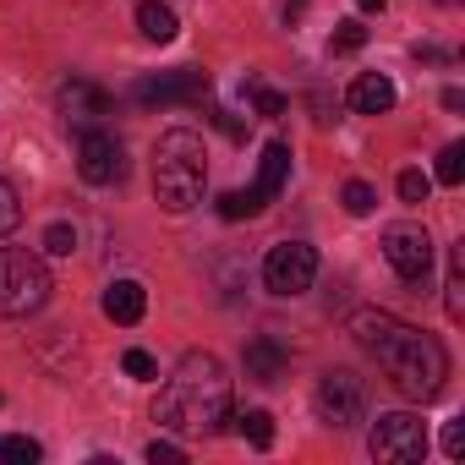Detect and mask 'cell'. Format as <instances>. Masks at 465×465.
<instances>
[{
  "label": "cell",
  "mask_w": 465,
  "mask_h": 465,
  "mask_svg": "<svg viewBox=\"0 0 465 465\" xmlns=\"http://www.w3.org/2000/svg\"><path fill=\"white\" fill-rule=\"evenodd\" d=\"M351 334H356L361 351L378 356V367L389 372V383H394L405 400H432V394L443 389L449 356H443V345H438L427 329H411V323H400V318H389V312L361 307V312H351Z\"/></svg>",
  "instance_id": "6da1fadb"
},
{
  "label": "cell",
  "mask_w": 465,
  "mask_h": 465,
  "mask_svg": "<svg viewBox=\"0 0 465 465\" xmlns=\"http://www.w3.org/2000/svg\"><path fill=\"white\" fill-rule=\"evenodd\" d=\"M153 421L170 432H219L230 421V372L213 351H186L153 400Z\"/></svg>",
  "instance_id": "7a4b0ae2"
},
{
  "label": "cell",
  "mask_w": 465,
  "mask_h": 465,
  "mask_svg": "<svg viewBox=\"0 0 465 465\" xmlns=\"http://www.w3.org/2000/svg\"><path fill=\"white\" fill-rule=\"evenodd\" d=\"M203 181H208V148H203V137L186 132V126L164 132L159 148H153V197H159V208H170V213L197 208L203 203Z\"/></svg>",
  "instance_id": "3957f363"
},
{
  "label": "cell",
  "mask_w": 465,
  "mask_h": 465,
  "mask_svg": "<svg viewBox=\"0 0 465 465\" xmlns=\"http://www.w3.org/2000/svg\"><path fill=\"white\" fill-rule=\"evenodd\" d=\"M50 269L45 258L23 252V247H0V318H28L50 302Z\"/></svg>",
  "instance_id": "277c9868"
},
{
  "label": "cell",
  "mask_w": 465,
  "mask_h": 465,
  "mask_svg": "<svg viewBox=\"0 0 465 465\" xmlns=\"http://www.w3.org/2000/svg\"><path fill=\"white\" fill-rule=\"evenodd\" d=\"M367 449H372V460H383V465H416V460L427 454V421L411 416V411H389V416L372 421Z\"/></svg>",
  "instance_id": "5b68a950"
},
{
  "label": "cell",
  "mask_w": 465,
  "mask_h": 465,
  "mask_svg": "<svg viewBox=\"0 0 465 465\" xmlns=\"http://www.w3.org/2000/svg\"><path fill=\"white\" fill-rule=\"evenodd\" d=\"M77 175L88 186H121L126 181V148L115 132L104 126H83L77 132Z\"/></svg>",
  "instance_id": "8992f818"
},
{
  "label": "cell",
  "mask_w": 465,
  "mask_h": 465,
  "mask_svg": "<svg viewBox=\"0 0 465 465\" xmlns=\"http://www.w3.org/2000/svg\"><path fill=\"white\" fill-rule=\"evenodd\" d=\"M312 280H318V252H312L307 242H280V247H269V258H263V285H269L274 296H302V291H312Z\"/></svg>",
  "instance_id": "52a82bcc"
},
{
  "label": "cell",
  "mask_w": 465,
  "mask_h": 465,
  "mask_svg": "<svg viewBox=\"0 0 465 465\" xmlns=\"http://www.w3.org/2000/svg\"><path fill=\"white\" fill-rule=\"evenodd\" d=\"M383 258L405 285H427L432 274V236L421 224H389L383 230Z\"/></svg>",
  "instance_id": "ba28073f"
},
{
  "label": "cell",
  "mask_w": 465,
  "mask_h": 465,
  "mask_svg": "<svg viewBox=\"0 0 465 465\" xmlns=\"http://www.w3.org/2000/svg\"><path fill=\"white\" fill-rule=\"evenodd\" d=\"M312 405H318V416H323L329 427H356V421L367 416V383H361L356 372H345V367H340V372H323Z\"/></svg>",
  "instance_id": "9c48e42d"
},
{
  "label": "cell",
  "mask_w": 465,
  "mask_h": 465,
  "mask_svg": "<svg viewBox=\"0 0 465 465\" xmlns=\"http://www.w3.org/2000/svg\"><path fill=\"white\" fill-rule=\"evenodd\" d=\"M132 94H137V104H203L208 99V72H197V66L159 72V77H143Z\"/></svg>",
  "instance_id": "30bf717a"
},
{
  "label": "cell",
  "mask_w": 465,
  "mask_h": 465,
  "mask_svg": "<svg viewBox=\"0 0 465 465\" xmlns=\"http://www.w3.org/2000/svg\"><path fill=\"white\" fill-rule=\"evenodd\" d=\"M55 104H61V115H66L72 126H94L99 115H110V104H115V99H110L99 83H88V77H72V83H61Z\"/></svg>",
  "instance_id": "8fae6325"
},
{
  "label": "cell",
  "mask_w": 465,
  "mask_h": 465,
  "mask_svg": "<svg viewBox=\"0 0 465 465\" xmlns=\"http://www.w3.org/2000/svg\"><path fill=\"white\" fill-rule=\"evenodd\" d=\"M345 99H351L356 115H389V110H394V83H389L383 72H361Z\"/></svg>",
  "instance_id": "7c38bea8"
},
{
  "label": "cell",
  "mask_w": 465,
  "mask_h": 465,
  "mask_svg": "<svg viewBox=\"0 0 465 465\" xmlns=\"http://www.w3.org/2000/svg\"><path fill=\"white\" fill-rule=\"evenodd\" d=\"M285 181H291V143H269L263 148V159H258V197L263 203H274L280 192H285Z\"/></svg>",
  "instance_id": "4fadbf2b"
},
{
  "label": "cell",
  "mask_w": 465,
  "mask_h": 465,
  "mask_svg": "<svg viewBox=\"0 0 465 465\" xmlns=\"http://www.w3.org/2000/svg\"><path fill=\"white\" fill-rule=\"evenodd\" d=\"M143 312H148V291L137 280H115L104 291V318L110 323H143Z\"/></svg>",
  "instance_id": "5bb4252c"
},
{
  "label": "cell",
  "mask_w": 465,
  "mask_h": 465,
  "mask_svg": "<svg viewBox=\"0 0 465 465\" xmlns=\"http://www.w3.org/2000/svg\"><path fill=\"white\" fill-rule=\"evenodd\" d=\"M285 372V345L274 340V334H258L252 345H247V378L252 383H274Z\"/></svg>",
  "instance_id": "9a60e30c"
},
{
  "label": "cell",
  "mask_w": 465,
  "mask_h": 465,
  "mask_svg": "<svg viewBox=\"0 0 465 465\" xmlns=\"http://www.w3.org/2000/svg\"><path fill=\"white\" fill-rule=\"evenodd\" d=\"M137 28H143L148 45H170L181 34V23H175V12L164 6V0H143V6H137Z\"/></svg>",
  "instance_id": "2e32d148"
},
{
  "label": "cell",
  "mask_w": 465,
  "mask_h": 465,
  "mask_svg": "<svg viewBox=\"0 0 465 465\" xmlns=\"http://www.w3.org/2000/svg\"><path fill=\"white\" fill-rule=\"evenodd\" d=\"M263 208H269V203H263L252 186H247V192H224V197H219V219H230V224H236V219H258Z\"/></svg>",
  "instance_id": "e0dca14e"
},
{
  "label": "cell",
  "mask_w": 465,
  "mask_h": 465,
  "mask_svg": "<svg viewBox=\"0 0 465 465\" xmlns=\"http://www.w3.org/2000/svg\"><path fill=\"white\" fill-rule=\"evenodd\" d=\"M443 307H449V318H465V258H460V247L449 252V280H443Z\"/></svg>",
  "instance_id": "ac0fdd59"
},
{
  "label": "cell",
  "mask_w": 465,
  "mask_h": 465,
  "mask_svg": "<svg viewBox=\"0 0 465 465\" xmlns=\"http://www.w3.org/2000/svg\"><path fill=\"white\" fill-rule=\"evenodd\" d=\"M34 460H45L39 438H28V432H12V438H0V465H34Z\"/></svg>",
  "instance_id": "d6986e66"
},
{
  "label": "cell",
  "mask_w": 465,
  "mask_h": 465,
  "mask_svg": "<svg viewBox=\"0 0 465 465\" xmlns=\"http://www.w3.org/2000/svg\"><path fill=\"white\" fill-rule=\"evenodd\" d=\"M432 181H438V186H460V181H465V143H449V148L438 153Z\"/></svg>",
  "instance_id": "ffe728a7"
},
{
  "label": "cell",
  "mask_w": 465,
  "mask_h": 465,
  "mask_svg": "<svg viewBox=\"0 0 465 465\" xmlns=\"http://www.w3.org/2000/svg\"><path fill=\"white\" fill-rule=\"evenodd\" d=\"M236 421H242V438H247L252 449H269V443H274V416H269V411H242Z\"/></svg>",
  "instance_id": "44dd1931"
},
{
  "label": "cell",
  "mask_w": 465,
  "mask_h": 465,
  "mask_svg": "<svg viewBox=\"0 0 465 465\" xmlns=\"http://www.w3.org/2000/svg\"><path fill=\"white\" fill-rule=\"evenodd\" d=\"M45 252H50V258H72V252H77V224L55 219V224L45 230Z\"/></svg>",
  "instance_id": "7402d4cb"
},
{
  "label": "cell",
  "mask_w": 465,
  "mask_h": 465,
  "mask_svg": "<svg viewBox=\"0 0 465 465\" xmlns=\"http://www.w3.org/2000/svg\"><path fill=\"white\" fill-rule=\"evenodd\" d=\"M340 203H345V213H356V219H367V213L378 208V192H372L367 181H345V192H340Z\"/></svg>",
  "instance_id": "603a6c76"
},
{
  "label": "cell",
  "mask_w": 465,
  "mask_h": 465,
  "mask_svg": "<svg viewBox=\"0 0 465 465\" xmlns=\"http://www.w3.org/2000/svg\"><path fill=\"white\" fill-rule=\"evenodd\" d=\"M23 224V203H17V186L0 175V236H12V230Z\"/></svg>",
  "instance_id": "cb8c5ba5"
},
{
  "label": "cell",
  "mask_w": 465,
  "mask_h": 465,
  "mask_svg": "<svg viewBox=\"0 0 465 465\" xmlns=\"http://www.w3.org/2000/svg\"><path fill=\"white\" fill-rule=\"evenodd\" d=\"M361 45H367V28H361L356 17H351V23H334V39H329V50H334V55H356Z\"/></svg>",
  "instance_id": "d4e9b609"
},
{
  "label": "cell",
  "mask_w": 465,
  "mask_h": 465,
  "mask_svg": "<svg viewBox=\"0 0 465 465\" xmlns=\"http://www.w3.org/2000/svg\"><path fill=\"white\" fill-rule=\"evenodd\" d=\"M427 192H432V175L427 170H400V203H427Z\"/></svg>",
  "instance_id": "484cf974"
},
{
  "label": "cell",
  "mask_w": 465,
  "mask_h": 465,
  "mask_svg": "<svg viewBox=\"0 0 465 465\" xmlns=\"http://www.w3.org/2000/svg\"><path fill=\"white\" fill-rule=\"evenodd\" d=\"M121 372H126V378H137V383H148V378H159V361H153L148 351H137V345H132V351L121 356Z\"/></svg>",
  "instance_id": "4316f807"
},
{
  "label": "cell",
  "mask_w": 465,
  "mask_h": 465,
  "mask_svg": "<svg viewBox=\"0 0 465 465\" xmlns=\"http://www.w3.org/2000/svg\"><path fill=\"white\" fill-rule=\"evenodd\" d=\"M252 104H258V115H269V121L291 110V99H285V94H274V88H252Z\"/></svg>",
  "instance_id": "83f0119b"
},
{
  "label": "cell",
  "mask_w": 465,
  "mask_h": 465,
  "mask_svg": "<svg viewBox=\"0 0 465 465\" xmlns=\"http://www.w3.org/2000/svg\"><path fill=\"white\" fill-rule=\"evenodd\" d=\"M148 460H153V465H181V460H186V449H181V443H170V438H153V443H148Z\"/></svg>",
  "instance_id": "f1b7e54d"
},
{
  "label": "cell",
  "mask_w": 465,
  "mask_h": 465,
  "mask_svg": "<svg viewBox=\"0 0 465 465\" xmlns=\"http://www.w3.org/2000/svg\"><path fill=\"white\" fill-rule=\"evenodd\" d=\"M443 454H449V460L465 454V421H443Z\"/></svg>",
  "instance_id": "f546056e"
},
{
  "label": "cell",
  "mask_w": 465,
  "mask_h": 465,
  "mask_svg": "<svg viewBox=\"0 0 465 465\" xmlns=\"http://www.w3.org/2000/svg\"><path fill=\"white\" fill-rule=\"evenodd\" d=\"M213 121H219V132H224V137H236V143L247 137V121H242V115H230V110H213Z\"/></svg>",
  "instance_id": "4dcf8cb0"
},
{
  "label": "cell",
  "mask_w": 465,
  "mask_h": 465,
  "mask_svg": "<svg viewBox=\"0 0 465 465\" xmlns=\"http://www.w3.org/2000/svg\"><path fill=\"white\" fill-rule=\"evenodd\" d=\"M356 6H361V12H383V6H389V0H356Z\"/></svg>",
  "instance_id": "1f68e13d"
}]
</instances>
